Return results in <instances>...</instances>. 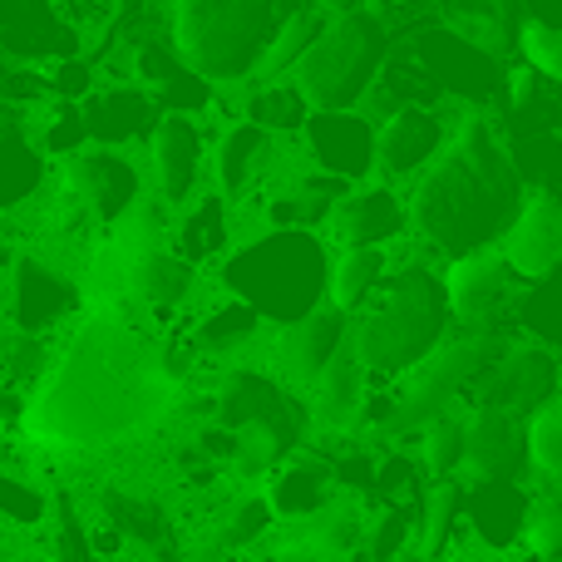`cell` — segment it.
I'll use <instances>...</instances> for the list:
<instances>
[{"label": "cell", "instance_id": "cell-1", "mask_svg": "<svg viewBox=\"0 0 562 562\" xmlns=\"http://www.w3.org/2000/svg\"><path fill=\"white\" fill-rule=\"evenodd\" d=\"M128 306L89 311L79 336L55 360L25 409V435L40 449L85 454L144 429L168 400V366L124 316Z\"/></svg>", "mask_w": 562, "mask_h": 562}, {"label": "cell", "instance_id": "cell-2", "mask_svg": "<svg viewBox=\"0 0 562 562\" xmlns=\"http://www.w3.org/2000/svg\"><path fill=\"white\" fill-rule=\"evenodd\" d=\"M518 168L508 158L498 128L484 114H464L449 144L425 168L415 198L405 207L409 233L445 257H469L494 247L518 217Z\"/></svg>", "mask_w": 562, "mask_h": 562}, {"label": "cell", "instance_id": "cell-3", "mask_svg": "<svg viewBox=\"0 0 562 562\" xmlns=\"http://www.w3.org/2000/svg\"><path fill=\"white\" fill-rule=\"evenodd\" d=\"M445 330H449L445 281L425 272V267H405L390 281H380L366 316L350 330V346L366 360L370 375L400 380L445 340Z\"/></svg>", "mask_w": 562, "mask_h": 562}, {"label": "cell", "instance_id": "cell-4", "mask_svg": "<svg viewBox=\"0 0 562 562\" xmlns=\"http://www.w3.org/2000/svg\"><path fill=\"white\" fill-rule=\"evenodd\" d=\"M272 25V0H173L168 35L203 85H233L257 69Z\"/></svg>", "mask_w": 562, "mask_h": 562}, {"label": "cell", "instance_id": "cell-5", "mask_svg": "<svg viewBox=\"0 0 562 562\" xmlns=\"http://www.w3.org/2000/svg\"><path fill=\"white\" fill-rule=\"evenodd\" d=\"M326 277H330V262L306 227H281V233L243 247L227 262L233 296L247 301L257 316L281 321V326H291V321H301L306 311L321 306Z\"/></svg>", "mask_w": 562, "mask_h": 562}, {"label": "cell", "instance_id": "cell-6", "mask_svg": "<svg viewBox=\"0 0 562 562\" xmlns=\"http://www.w3.org/2000/svg\"><path fill=\"white\" fill-rule=\"evenodd\" d=\"M380 59H385V30H380L366 10L330 15L326 30L316 35V45L291 69V75H296V94L306 99L316 114L350 109L370 89Z\"/></svg>", "mask_w": 562, "mask_h": 562}, {"label": "cell", "instance_id": "cell-7", "mask_svg": "<svg viewBox=\"0 0 562 562\" xmlns=\"http://www.w3.org/2000/svg\"><path fill=\"white\" fill-rule=\"evenodd\" d=\"M558 390H562L558 356L548 346H538V340H524V346H508L504 356H498V366L474 385V405L528 419L548 395H558Z\"/></svg>", "mask_w": 562, "mask_h": 562}, {"label": "cell", "instance_id": "cell-8", "mask_svg": "<svg viewBox=\"0 0 562 562\" xmlns=\"http://www.w3.org/2000/svg\"><path fill=\"white\" fill-rule=\"evenodd\" d=\"M498 257H504L508 272L518 281H543L548 272H558L562 267V203L553 193L524 198L518 217L498 237Z\"/></svg>", "mask_w": 562, "mask_h": 562}, {"label": "cell", "instance_id": "cell-9", "mask_svg": "<svg viewBox=\"0 0 562 562\" xmlns=\"http://www.w3.org/2000/svg\"><path fill=\"white\" fill-rule=\"evenodd\" d=\"M508 286H514V272L498 257V247H484V252L454 257L445 272V301H449V321L469 330H488L494 316L504 311Z\"/></svg>", "mask_w": 562, "mask_h": 562}, {"label": "cell", "instance_id": "cell-10", "mask_svg": "<svg viewBox=\"0 0 562 562\" xmlns=\"http://www.w3.org/2000/svg\"><path fill=\"white\" fill-rule=\"evenodd\" d=\"M524 469H528L524 419L484 405L464 409V479L498 484V479H518Z\"/></svg>", "mask_w": 562, "mask_h": 562}, {"label": "cell", "instance_id": "cell-11", "mask_svg": "<svg viewBox=\"0 0 562 562\" xmlns=\"http://www.w3.org/2000/svg\"><path fill=\"white\" fill-rule=\"evenodd\" d=\"M65 198L94 223H119L138 203V173L119 154H75L65 168Z\"/></svg>", "mask_w": 562, "mask_h": 562}, {"label": "cell", "instance_id": "cell-12", "mask_svg": "<svg viewBox=\"0 0 562 562\" xmlns=\"http://www.w3.org/2000/svg\"><path fill=\"white\" fill-rule=\"evenodd\" d=\"M346 340H350V316L346 311H336L330 301H321V306L306 311L301 321L281 326V336H277L281 375L296 380V385H311V380L336 360V350L346 346Z\"/></svg>", "mask_w": 562, "mask_h": 562}, {"label": "cell", "instance_id": "cell-13", "mask_svg": "<svg viewBox=\"0 0 562 562\" xmlns=\"http://www.w3.org/2000/svg\"><path fill=\"white\" fill-rule=\"evenodd\" d=\"M306 390H311V419L326 435H356L360 419H366V400H370V370L350 340L336 350V360Z\"/></svg>", "mask_w": 562, "mask_h": 562}, {"label": "cell", "instance_id": "cell-14", "mask_svg": "<svg viewBox=\"0 0 562 562\" xmlns=\"http://www.w3.org/2000/svg\"><path fill=\"white\" fill-rule=\"evenodd\" d=\"M528 508L533 494L518 488V479H498V484H464V524L488 553H514L524 543Z\"/></svg>", "mask_w": 562, "mask_h": 562}, {"label": "cell", "instance_id": "cell-15", "mask_svg": "<svg viewBox=\"0 0 562 562\" xmlns=\"http://www.w3.org/2000/svg\"><path fill=\"white\" fill-rule=\"evenodd\" d=\"M439 20L454 40L474 45L479 55L504 59L518 45V30H524V5L518 0H445Z\"/></svg>", "mask_w": 562, "mask_h": 562}, {"label": "cell", "instance_id": "cell-16", "mask_svg": "<svg viewBox=\"0 0 562 562\" xmlns=\"http://www.w3.org/2000/svg\"><path fill=\"white\" fill-rule=\"evenodd\" d=\"M198 168H203V134H198V124L188 114H164L154 128V173L168 207H183L193 198Z\"/></svg>", "mask_w": 562, "mask_h": 562}, {"label": "cell", "instance_id": "cell-17", "mask_svg": "<svg viewBox=\"0 0 562 562\" xmlns=\"http://www.w3.org/2000/svg\"><path fill=\"white\" fill-rule=\"evenodd\" d=\"M311 154L321 158V168L336 178H360L370 168V154H375V134H370L366 114H346V109H330V114H316L306 124Z\"/></svg>", "mask_w": 562, "mask_h": 562}, {"label": "cell", "instance_id": "cell-18", "mask_svg": "<svg viewBox=\"0 0 562 562\" xmlns=\"http://www.w3.org/2000/svg\"><path fill=\"white\" fill-rule=\"evenodd\" d=\"M439 138H445L439 134V119L419 104H405L385 119V128H380V138H375V154H380V164H385V173L405 178V173H419V168L439 154Z\"/></svg>", "mask_w": 562, "mask_h": 562}, {"label": "cell", "instance_id": "cell-19", "mask_svg": "<svg viewBox=\"0 0 562 562\" xmlns=\"http://www.w3.org/2000/svg\"><path fill=\"white\" fill-rule=\"evenodd\" d=\"M267 504H272L277 524H311L321 508L336 498V484H330V469L316 464V459H286L272 479H267Z\"/></svg>", "mask_w": 562, "mask_h": 562}, {"label": "cell", "instance_id": "cell-20", "mask_svg": "<svg viewBox=\"0 0 562 562\" xmlns=\"http://www.w3.org/2000/svg\"><path fill=\"white\" fill-rule=\"evenodd\" d=\"M330 237L346 247H380L385 237H395L405 223V213H400L395 193H385V188H370V193H350L346 203L330 207L326 217Z\"/></svg>", "mask_w": 562, "mask_h": 562}, {"label": "cell", "instance_id": "cell-21", "mask_svg": "<svg viewBox=\"0 0 562 562\" xmlns=\"http://www.w3.org/2000/svg\"><path fill=\"white\" fill-rule=\"evenodd\" d=\"M188 291H193V262H183V257L173 252H148L138 257V262H128V301L144 311H173L188 301Z\"/></svg>", "mask_w": 562, "mask_h": 562}, {"label": "cell", "instance_id": "cell-22", "mask_svg": "<svg viewBox=\"0 0 562 562\" xmlns=\"http://www.w3.org/2000/svg\"><path fill=\"white\" fill-rule=\"evenodd\" d=\"M75 311V286L65 277H55L40 262H20L15 267V321L25 330H45L59 316Z\"/></svg>", "mask_w": 562, "mask_h": 562}, {"label": "cell", "instance_id": "cell-23", "mask_svg": "<svg viewBox=\"0 0 562 562\" xmlns=\"http://www.w3.org/2000/svg\"><path fill=\"white\" fill-rule=\"evenodd\" d=\"M40 183H45V154L30 144L20 119L0 114V213L40 193Z\"/></svg>", "mask_w": 562, "mask_h": 562}, {"label": "cell", "instance_id": "cell-24", "mask_svg": "<svg viewBox=\"0 0 562 562\" xmlns=\"http://www.w3.org/2000/svg\"><path fill=\"white\" fill-rule=\"evenodd\" d=\"M524 454H528V479L543 484L538 494H562V390L548 395L524 419Z\"/></svg>", "mask_w": 562, "mask_h": 562}, {"label": "cell", "instance_id": "cell-25", "mask_svg": "<svg viewBox=\"0 0 562 562\" xmlns=\"http://www.w3.org/2000/svg\"><path fill=\"white\" fill-rule=\"evenodd\" d=\"M385 281V252L380 247H346V252L330 262V277H326V301L336 311H366L370 296L380 291Z\"/></svg>", "mask_w": 562, "mask_h": 562}, {"label": "cell", "instance_id": "cell-26", "mask_svg": "<svg viewBox=\"0 0 562 562\" xmlns=\"http://www.w3.org/2000/svg\"><path fill=\"white\" fill-rule=\"evenodd\" d=\"M55 498L25 474V469L0 464V533L5 538H35L49 528Z\"/></svg>", "mask_w": 562, "mask_h": 562}, {"label": "cell", "instance_id": "cell-27", "mask_svg": "<svg viewBox=\"0 0 562 562\" xmlns=\"http://www.w3.org/2000/svg\"><path fill=\"white\" fill-rule=\"evenodd\" d=\"M272 164V134L257 124H237L233 134L217 148V178H223L227 193H243L257 183V173Z\"/></svg>", "mask_w": 562, "mask_h": 562}, {"label": "cell", "instance_id": "cell-28", "mask_svg": "<svg viewBox=\"0 0 562 562\" xmlns=\"http://www.w3.org/2000/svg\"><path fill=\"white\" fill-rule=\"evenodd\" d=\"M326 30V20H321V10H296L291 20H281V30L272 40H267L262 59H257V75H262V85H277L286 69L301 65V55H306L311 45H316V35Z\"/></svg>", "mask_w": 562, "mask_h": 562}, {"label": "cell", "instance_id": "cell-29", "mask_svg": "<svg viewBox=\"0 0 562 562\" xmlns=\"http://www.w3.org/2000/svg\"><path fill=\"white\" fill-rule=\"evenodd\" d=\"M419 464L429 479H459L464 474V409L445 415L419 435Z\"/></svg>", "mask_w": 562, "mask_h": 562}, {"label": "cell", "instance_id": "cell-30", "mask_svg": "<svg viewBox=\"0 0 562 562\" xmlns=\"http://www.w3.org/2000/svg\"><path fill=\"white\" fill-rule=\"evenodd\" d=\"M79 119H85V134H99V138H128V134H138V128L148 124V99H144V94H124V89H114V94H99Z\"/></svg>", "mask_w": 562, "mask_h": 562}, {"label": "cell", "instance_id": "cell-31", "mask_svg": "<svg viewBox=\"0 0 562 562\" xmlns=\"http://www.w3.org/2000/svg\"><path fill=\"white\" fill-rule=\"evenodd\" d=\"M223 243H227L223 198H203V207H193V213H188V223H183V237H178V257L198 267L203 257H213Z\"/></svg>", "mask_w": 562, "mask_h": 562}, {"label": "cell", "instance_id": "cell-32", "mask_svg": "<svg viewBox=\"0 0 562 562\" xmlns=\"http://www.w3.org/2000/svg\"><path fill=\"white\" fill-rule=\"evenodd\" d=\"M518 49H524L528 69H538L548 85H562V30L558 25H548V20H538V15H524Z\"/></svg>", "mask_w": 562, "mask_h": 562}, {"label": "cell", "instance_id": "cell-33", "mask_svg": "<svg viewBox=\"0 0 562 562\" xmlns=\"http://www.w3.org/2000/svg\"><path fill=\"white\" fill-rule=\"evenodd\" d=\"M524 548L538 553L543 562H562V494H533Z\"/></svg>", "mask_w": 562, "mask_h": 562}, {"label": "cell", "instance_id": "cell-34", "mask_svg": "<svg viewBox=\"0 0 562 562\" xmlns=\"http://www.w3.org/2000/svg\"><path fill=\"white\" fill-rule=\"evenodd\" d=\"M533 296L524 306V321L528 330L538 336V346H562V267L548 272L543 281H533Z\"/></svg>", "mask_w": 562, "mask_h": 562}, {"label": "cell", "instance_id": "cell-35", "mask_svg": "<svg viewBox=\"0 0 562 562\" xmlns=\"http://www.w3.org/2000/svg\"><path fill=\"white\" fill-rule=\"evenodd\" d=\"M257 321H262V316H257L247 301H233V306L213 311V316L203 321V346L207 350H237L257 330Z\"/></svg>", "mask_w": 562, "mask_h": 562}, {"label": "cell", "instance_id": "cell-36", "mask_svg": "<svg viewBox=\"0 0 562 562\" xmlns=\"http://www.w3.org/2000/svg\"><path fill=\"white\" fill-rule=\"evenodd\" d=\"M252 124L257 128H301L306 124V99L301 94H281L277 85H267L252 99Z\"/></svg>", "mask_w": 562, "mask_h": 562}, {"label": "cell", "instance_id": "cell-37", "mask_svg": "<svg viewBox=\"0 0 562 562\" xmlns=\"http://www.w3.org/2000/svg\"><path fill=\"white\" fill-rule=\"evenodd\" d=\"M538 69H528V65H514L508 69V99H514V109L524 114V109H533L538 104Z\"/></svg>", "mask_w": 562, "mask_h": 562}, {"label": "cell", "instance_id": "cell-38", "mask_svg": "<svg viewBox=\"0 0 562 562\" xmlns=\"http://www.w3.org/2000/svg\"><path fill=\"white\" fill-rule=\"evenodd\" d=\"M306 5L321 15H346V10H356V0H306Z\"/></svg>", "mask_w": 562, "mask_h": 562}, {"label": "cell", "instance_id": "cell-39", "mask_svg": "<svg viewBox=\"0 0 562 562\" xmlns=\"http://www.w3.org/2000/svg\"><path fill=\"white\" fill-rule=\"evenodd\" d=\"M10 94V79H5V69H0V99H5Z\"/></svg>", "mask_w": 562, "mask_h": 562}, {"label": "cell", "instance_id": "cell-40", "mask_svg": "<svg viewBox=\"0 0 562 562\" xmlns=\"http://www.w3.org/2000/svg\"><path fill=\"white\" fill-rule=\"evenodd\" d=\"M390 5H415V0H390Z\"/></svg>", "mask_w": 562, "mask_h": 562}]
</instances>
